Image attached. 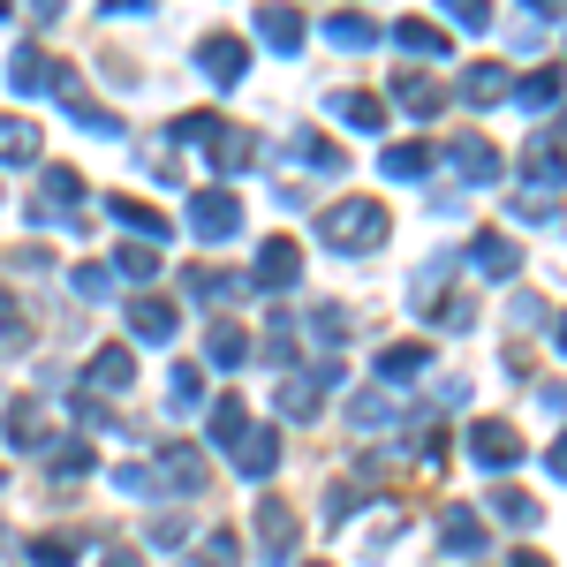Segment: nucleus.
Listing matches in <instances>:
<instances>
[{"label": "nucleus", "mask_w": 567, "mask_h": 567, "mask_svg": "<svg viewBox=\"0 0 567 567\" xmlns=\"http://www.w3.org/2000/svg\"><path fill=\"white\" fill-rule=\"evenodd\" d=\"M560 213V197H545V189H523V197H515V219H553Z\"/></svg>", "instance_id": "obj_53"}, {"label": "nucleus", "mask_w": 567, "mask_h": 567, "mask_svg": "<svg viewBox=\"0 0 567 567\" xmlns=\"http://www.w3.org/2000/svg\"><path fill=\"white\" fill-rule=\"evenodd\" d=\"M454 265H462V250H439V258L424 265L416 280H409V303H416V318H424V310H432L439 296H446V280H454Z\"/></svg>", "instance_id": "obj_24"}, {"label": "nucleus", "mask_w": 567, "mask_h": 567, "mask_svg": "<svg viewBox=\"0 0 567 567\" xmlns=\"http://www.w3.org/2000/svg\"><path fill=\"white\" fill-rule=\"evenodd\" d=\"M205 152H213V167H219V175H243V167H258V136H243V130H235V136L219 130L213 144H205Z\"/></svg>", "instance_id": "obj_33"}, {"label": "nucleus", "mask_w": 567, "mask_h": 567, "mask_svg": "<svg viewBox=\"0 0 567 567\" xmlns=\"http://www.w3.org/2000/svg\"><path fill=\"white\" fill-rule=\"evenodd\" d=\"M523 454L529 446H523L515 424H499V416H477V424H470V462H477V470H515Z\"/></svg>", "instance_id": "obj_7"}, {"label": "nucleus", "mask_w": 567, "mask_h": 567, "mask_svg": "<svg viewBox=\"0 0 567 567\" xmlns=\"http://www.w3.org/2000/svg\"><path fill=\"white\" fill-rule=\"evenodd\" d=\"M69 280H76V296H84V303H106V296H114V272H106V265H76Z\"/></svg>", "instance_id": "obj_49"}, {"label": "nucleus", "mask_w": 567, "mask_h": 567, "mask_svg": "<svg viewBox=\"0 0 567 567\" xmlns=\"http://www.w3.org/2000/svg\"><path fill=\"white\" fill-rule=\"evenodd\" d=\"M258 39L272 53H303V16L296 8H258Z\"/></svg>", "instance_id": "obj_26"}, {"label": "nucleus", "mask_w": 567, "mask_h": 567, "mask_svg": "<svg viewBox=\"0 0 567 567\" xmlns=\"http://www.w3.org/2000/svg\"><path fill=\"white\" fill-rule=\"evenodd\" d=\"M197 69H205L219 91H235L243 76H250V39H235V31H205V39H197Z\"/></svg>", "instance_id": "obj_4"}, {"label": "nucleus", "mask_w": 567, "mask_h": 567, "mask_svg": "<svg viewBox=\"0 0 567 567\" xmlns=\"http://www.w3.org/2000/svg\"><path fill=\"white\" fill-rule=\"evenodd\" d=\"M462 258L477 265L484 280H515V272H523V250H515V235H499V227L470 235V243H462Z\"/></svg>", "instance_id": "obj_10"}, {"label": "nucleus", "mask_w": 567, "mask_h": 567, "mask_svg": "<svg viewBox=\"0 0 567 567\" xmlns=\"http://www.w3.org/2000/svg\"><path fill=\"white\" fill-rule=\"evenodd\" d=\"M424 318H432V326H446V333H462V326L477 318V296H439V303L424 310Z\"/></svg>", "instance_id": "obj_43"}, {"label": "nucleus", "mask_w": 567, "mask_h": 567, "mask_svg": "<svg viewBox=\"0 0 567 567\" xmlns=\"http://www.w3.org/2000/svg\"><path fill=\"white\" fill-rule=\"evenodd\" d=\"M152 477L167 484V492H205V477H213V470H205V454H197V446H159Z\"/></svg>", "instance_id": "obj_16"}, {"label": "nucleus", "mask_w": 567, "mask_h": 567, "mask_svg": "<svg viewBox=\"0 0 567 567\" xmlns=\"http://www.w3.org/2000/svg\"><path fill=\"white\" fill-rule=\"evenodd\" d=\"M379 175L386 182H424L432 175V144H386V152H379Z\"/></svg>", "instance_id": "obj_27"}, {"label": "nucleus", "mask_w": 567, "mask_h": 567, "mask_svg": "<svg viewBox=\"0 0 567 567\" xmlns=\"http://www.w3.org/2000/svg\"><path fill=\"white\" fill-rule=\"evenodd\" d=\"M288 159H303V167H318V175H341V167H349L341 144H326V136H310V130L288 136Z\"/></svg>", "instance_id": "obj_34"}, {"label": "nucleus", "mask_w": 567, "mask_h": 567, "mask_svg": "<svg viewBox=\"0 0 567 567\" xmlns=\"http://www.w3.org/2000/svg\"><path fill=\"white\" fill-rule=\"evenodd\" d=\"M333 114H341L355 136H379V130H386V99H371V91H341V99H333Z\"/></svg>", "instance_id": "obj_25"}, {"label": "nucleus", "mask_w": 567, "mask_h": 567, "mask_svg": "<svg viewBox=\"0 0 567 567\" xmlns=\"http://www.w3.org/2000/svg\"><path fill=\"white\" fill-rule=\"evenodd\" d=\"M45 189H53V197H39V205H45V213H61V219H69V205L84 197V175H76V167H53V175H45Z\"/></svg>", "instance_id": "obj_41"}, {"label": "nucleus", "mask_w": 567, "mask_h": 567, "mask_svg": "<svg viewBox=\"0 0 567 567\" xmlns=\"http://www.w3.org/2000/svg\"><path fill=\"white\" fill-rule=\"evenodd\" d=\"M310 333H318L326 349H341V341H349V303H318L310 310Z\"/></svg>", "instance_id": "obj_42"}, {"label": "nucleus", "mask_w": 567, "mask_h": 567, "mask_svg": "<svg viewBox=\"0 0 567 567\" xmlns=\"http://www.w3.org/2000/svg\"><path fill=\"white\" fill-rule=\"evenodd\" d=\"M492 515L515 523V529H529V523H537V499H529V492H492Z\"/></svg>", "instance_id": "obj_47"}, {"label": "nucleus", "mask_w": 567, "mask_h": 567, "mask_svg": "<svg viewBox=\"0 0 567 567\" xmlns=\"http://www.w3.org/2000/svg\"><path fill=\"white\" fill-rule=\"evenodd\" d=\"M333 379H341V363H318V371H303V379H280V393H272V409H280V424H310Z\"/></svg>", "instance_id": "obj_6"}, {"label": "nucleus", "mask_w": 567, "mask_h": 567, "mask_svg": "<svg viewBox=\"0 0 567 567\" xmlns=\"http://www.w3.org/2000/svg\"><path fill=\"white\" fill-rule=\"evenodd\" d=\"M265 363H296V310H272V341H265Z\"/></svg>", "instance_id": "obj_45"}, {"label": "nucleus", "mask_w": 567, "mask_h": 567, "mask_svg": "<svg viewBox=\"0 0 567 567\" xmlns=\"http://www.w3.org/2000/svg\"><path fill=\"white\" fill-rule=\"evenodd\" d=\"M393 45H401L409 61H446V53H454V39H446L439 23H424V16H401V23H393Z\"/></svg>", "instance_id": "obj_18"}, {"label": "nucleus", "mask_w": 567, "mask_h": 567, "mask_svg": "<svg viewBox=\"0 0 567 567\" xmlns=\"http://www.w3.org/2000/svg\"><path fill=\"white\" fill-rule=\"evenodd\" d=\"M106 272H114V280H130V288H152V280H159V250H152V243H122Z\"/></svg>", "instance_id": "obj_29"}, {"label": "nucleus", "mask_w": 567, "mask_h": 567, "mask_svg": "<svg viewBox=\"0 0 567 567\" xmlns=\"http://www.w3.org/2000/svg\"><path fill=\"white\" fill-rule=\"evenodd\" d=\"M507 91L523 99L529 114H545V122H553V106H560V69H529L523 84H507Z\"/></svg>", "instance_id": "obj_31"}, {"label": "nucleus", "mask_w": 567, "mask_h": 567, "mask_svg": "<svg viewBox=\"0 0 567 567\" xmlns=\"http://www.w3.org/2000/svg\"><path fill=\"white\" fill-rule=\"evenodd\" d=\"M227 462H235V477H243V484H265L272 470H280V432H272V424H250V432L227 446Z\"/></svg>", "instance_id": "obj_8"}, {"label": "nucleus", "mask_w": 567, "mask_h": 567, "mask_svg": "<svg viewBox=\"0 0 567 567\" xmlns=\"http://www.w3.org/2000/svg\"><path fill=\"white\" fill-rule=\"evenodd\" d=\"M446 159H454V175L470 182V189H492V182H499V152H492V136H454Z\"/></svg>", "instance_id": "obj_14"}, {"label": "nucleus", "mask_w": 567, "mask_h": 567, "mask_svg": "<svg viewBox=\"0 0 567 567\" xmlns=\"http://www.w3.org/2000/svg\"><path fill=\"white\" fill-rule=\"evenodd\" d=\"M439 553H446V560H477V553H492V529H484L477 507H446V515H439Z\"/></svg>", "instance_id": "obj_9"}, {"label": "nucleus", "mask_w": 567, "mask_h": 567, "mask_svg": "<svg viewBox=\"0 0 567 567\" xmlns=\"http://www.w3.org/2000/svg\"><path fill=\"white\" fill-rule=\"evenodd\" d=\"M393 219L379 197H341V205H326L318 213V243L326 250H341V258H363V250H386Z\"/></svg>", "instance_id": "obj_1"}, {"label": "nucleus", "mask_w": 567, "mask_h": 567, "mask_svg": "<svg viewBox=\"0 0 567 567\" xmlns=\"http://www.w3.org/2000/svg\"><path fill=\"white\" fill-rule=\"evenodd\" d=\"M235 553H243V545H235V529H213V537H205V553H197V560H175V567H235Z\"/></svg>", "instance_id": "obj_46"}, {"label": "nucleus", "mask_w": 567, "mask_h": 567, "mask_svg": "<svg viewBox=\"0 0 567 567\" xmlns=\"http://www.w3.org/2000/svg\"><path fill=\"white\" fill-rule=\"evenodd\" d=\"M45 152L39 122H23V114H0V167H31Z\"/></svg>", "instance_id": "obj_21"}, {"label": "nucleus", "mask_w": 567, "mask_h": 567, "mask_svg": "<svg viewBox=\"0 0 567 567\" xmlns=\"http://www.w3.org/2000/svg\"><path fill=\"white\" fill-rule=\"evenodd\" d=\"M205 409V371L197 363H175V379H167V416H197Z\"/></svg>", "instance_id": "obj_32"}, {"label": "nucleus", "mask_w": 567, "mask_h": 567, "mask_svg": "<svg viewBox=\"0 0 567 567\" xmlns=\"http://www.w3.org/2000/svg\"><path fill=\"white\" fill-rule=\"evenodd\" d=\"M393 99H401L416 122H439V106H446V91H439L432 76H416V69H401V76H393Z\"/></svg>", "instance_id": "obj_22"}, {"label": "nucleus", "mask_w": 567, "mask_h": 567, "mask_svg": "<svg viewBox=\"0 0 567 567\" xmlns=\"http://www.w3.org/2000/svg\"><path fill=\"white\" fill-rule=\"evenodd\" d=\"M243 280H250V296H288V288L303 280V250H296L288 235H272V243H258V265H250Z\"/></svg>", "instance_id": "obj_2"}, {"label": "nucleus", "mask_w": 567, "mask_h": 567, "mask_svg": "<svg viewBox=\"0 0 567 567\" xmlns=\"http://www.w3.org/2000/svg\"><path fill=\"white\" fill-rule=\"evenodd\" d=\"M69 409H76V424H84V432H106V401H99V393H76Z\"/></svg>", "instance_id": "obj_54"}, {"label": "nucleus", "mask_w": 567, "mask_h": 567, "mask_svg": "<svg viewBox=\"0 0 567 567\" xmlns=\"http://www.w3.org/2000/svg\"><path fill=\"white\" fill-rule=\"evenodd\" d=\"M326 39L341 45V53H371V45L386 39V31H379L371 16H349V8H341V16H326Z\"/></svg>", "instance_id": "obj_28"}, {"label": "nucleus", "mask_w": 567, "mask_h": 567, "mask_svg": "<svg viewBox=\"0 0 567 567\" xmlns=\"http://www.w3.org/2000/svg\"><path fill=\"white\" fill-rule=\"evenodd\" d=\"M424 371H439L432 341H393V349H379V386H416Z\"/></svg>", "instance_id": "obj_12"}, {"label": "nucleus", "mask_w": 567, "mask_h": 567, "mask_svg": "<svg viewBox=\"0 0 567 567\" xmlns=\"http://www.w3.org/2000/svg\"><path fill=\"white\" fill-rule=\"evenodd\" d=\"M355 507H363V492H349V484H333V499H326V523H349Z\"/></svg>", "instance_id": "obj_55"}, {"label": "nucleus", "mask_w": 567, "mask_h": 567, "mask_svg": "<svg viewBox=\"0 0 567 567\" xmlns=\"http://www.w3.org/2000/svg\"><path fill=\"white\" fill-rule=\"evenodd\" d=\"M243 363H250V333L235 318H219L213 333H205V371H243Z\"/></svg>", "instance_id": "obj_20"}, {"label": "nucleus", "mask_w": 567, "mask_h": 567, "mask_svg": "<svg viewBox=\"0 0 567 567\" xmlns=\"http://www.w3.org/2000/svg\"><path fill=\"white\" fill-rule=\"evenodd\" d=\"M205 424H213V446H219V454H227V446H235V439L250 432V409H243V401H235V393H219L213 409H205Z\"/></svg>", "instance_id": "obj_30"}, {"label": "nucleus", "mask_w": 567, "mask_h": 567, "mask_svg": "<svg viewBox=\"0 0 567 567\" xmlns=\"http://www.w3.org/2000/svg\"><path fill=\"white\" fill-rule=\"evenodd\" d=\"M529 189L560 197V122H545V130L529 136Z\"/></svg>", "instance_id": "obj_19"}, {"label": "nucleus", "mask_w": 567, "mask_h": 567, "mask_svg": "<svg viewBox=\"0 0 567 567\" xmlns=\"http://www.w3.org/2000/svg\"><path fill=\"white\" fill-rule=\"evenodd\" d=\"M515 567H553V560H545V553H515Z\"/></svg>", "instance_id": "obj_57"}, {"label": "nucleus", "mask_w": 567, "mask_h": 567, "mask_svg": "<svg viewBox=\"0 0 567 567\" xmlns=\"http://www.w3.org/2000/svg\"><path fill=\"white\" fill-rule=\"evenodd\" d=\"M23 349H31V318L16 296H0V355H23Z\"/></svg>", "instance_id": "obj_40"}, {"label": "nucleus", "mask_w": 567, "mask_h": 567, "mask_svg": "<svg viewBox=\"0 0 567 567\" xmlns=\"http://www.w3.org/2000/svg\"><path fill=\"white\" fill-rule=\"evenodd\" d=\"M144 537H152L159 553H175V560H182V545H189V523H182V515H152V529H144Z\"/></svg>", "instance_id": "obj_48"}, {"label": "nucleus", "mask_w": 567, "mask_h": 567, "mask_svg": "<svg viewBox=\"0 0 567 567\" xmlns=\"http://www.w3.org/2000/svg\"><path fill=\"white\" fill-rule=\"evenodd\" d=\"M439 8H446V31H492V8H477V0H439Z\"/></svg>", "instance_id": "obj_44"}, {"label": "nucleus", "mask_w": 567, "mask_h": 567, "mask_svg": "<svg viewBox=\"0 0 567 567\" xmlns=\"http://www.w3.org/2000/svg\"><path fill=\"white\" fill-rule=\"evenodd\" d=\"M99 567H144V560H136V553H106Z\"/></svg>", "instance_id": "obj_56"}, {"label": "nucleus", "mask_w": 567, "mask_h": 567, "mask_svg": "<svg viewBox=\"0 0 567 567\" xmlns=\"http://www.w3.org/2000/svg\"><path fill=\"white\" fill-rule=\"evenodd\" d=\"M114 492H136V499H152V492H159L152 462H122V470H114Z\"/></svg>", "instance_id": "obj_51"}, {"label": "nucleus", "mask_w": 567, "mask_h": 567, "mask_svg": "<svg viewBox=\"0 0 567 567\" xmlns=\"http://www.w3.org/2000/svg\"><path fill=\"white\" fill-rule=\"evenodd\" d=\"M130 379H136V355L122 341H106V349L91 355V386L99 393H130Z\"/></svg>", "instance_id": "obj_23"}, {"label": "nucleus", "mask_w": 567, "mask_h": 567, "mask_svg": "<svg viewBox=\"0 0 567 567\" xmlns=\"http://www.w3.org/2000/svg\"><path fill=\"white\" fill-rule=\"evenodd\" d=\"M182 296H189V303H243L250 280H243V272H213V265H189V272H182Z\"/></svg>", "instance_id": "obj_15"}, {"label": "nucleus", "mask_w": 567, "mask_h": 567, "mask_svg": "<svg viewBox=\"0 0 567 567\" xmlns=\"http://www.w3.org/2000/svg\"><path fill=\"white\" fill-rule=\"evenodd\" d=\"M8 84L23 91V99H31V91H45V45H16V61H8Z\"/></svg>", "instance_id": "obj_39"}, {"label": "nucleus", "mask_w": 567, "mask_h": 567, "mask_svg": "<svg viewBox=\"0 0 567 567\" xmlns=\"http://www.w3.org/2000/svg\"><path fill=\"white\" fill-rule=\"evenodd\" d=\"M303 567H333V560H303Z\"/></svg>", "instance_id": "obj_58"}, {"label": "nucleus", "mask_w": 567, "mask_h": 567, "mask_svg": "<svg viewBox=\"0 0 567 567\" xmlns=\"http://www.w3.org/2000/svg\"><path fill=\"white\" fill-rule=\"evenodd\" d=\"M219 130H227L219 114H182V122H175V130H167V136H175V144H213Z\"/></svg>", "instance_id": "obj_50"}, {"label": "nucleus", "mask_w": 567, "mask_h": 567, "mask_svg": "<svg viewBox=\"0 0 567 567\" xmlns=\"http://www.w3.org/2000/svg\"><path fill=\"white\" fill-rule=\"evenodd\" d=\"M462 99H470V106H492V99H507V69H499V61H477V69H462Z\"/></svg>", "instance_id": "obj_36"}, {"label": "nucleus", "mask_w": 567, "mask_h": 567, "mask_svg": "<svg viewBox=\"0 0 567 567\" xmlns=\"http://www.w3.org/2000/svg\"><path fill=\"white\" fill-rule=\"evenodd\" d=\"M189 235L197 243H235L243 235V197L235 189H197L189 197Z\"/></svg>", "instance_id": "obj_3"}, {"label": "nucleus", "mask_w": 567, "mask_h": 567, "mask_svg": "<svg viewBox=\"0 0 567 567\" xmlns=\"http://www.w3.org/2000/svg\"><path fill=\"white\" fill-rule=\"evenodd\" d=\"M31 567H76V545L69 537H31Z\"/></svg>", "instance_id": "obj_52"}, {"label": "nucleus", "mask_w": 567, "mask_h": 567, "mask_svg": "<svg viewBox=\"0 0 567 567\" xmlns=\"http://www.w3.org/2000/svg\"><path fill=\"white\" fill-rule=\"evenodd\" d=\"M45 477H61V484L91 477V446H84V439H61V446H45Z\"/></svg>", "instance_id": "obj_37"}, {"label": "nucleus", "mask_w": 567, "mask_h": 567, "mask_svg": "<svg viewBox=\"0 0 567 567\" xmlns=\"http://www.w3.org/2000/svg\"><path fill=\"white\" fill-rule=\"evenodd\" d=\"M386 424H393V401L379 386L349 393V432H386Z\"/></svg>", "instance_id": "obj_35"}, {"label": "nucleus", "mask_w": 567, "mask_h": 567, "mask_svg": "<svg viewBox=\"0 0 567 567\" xmlns=\"http://www.w3.org/2000/svg\"><path fill=\"white\" fill-rule=\"evenodd\" d=\"M45 432H53V409H45L39 393H16V401L0 409V439H8L16 454H39Z\"/></svg>", "instance_id": "obj_5"}, {"label": "nucleus", "mask_w": 567, "mask_h": 567, "mask_svg": "<svg viewBox=\"0 0 567 567\" xmlns=\"http://www.w3.org/2000/svg\"><path fill=\"white\" fill-rule=\"evenodd\" d=\"M258 545H265V567H288V553H296V515L272 492L258 499Z\"/></svg>", "instance_id": "obj_13"}, {"label": "nucleus", "mask_w": 567, "mask_h": 567, "mask_svg": "<svg viewBox=\"0 0 567 567\" xmlns=\"http://www.w3.org/2000/svg\"><path fill=\"white\" fill-rule=\"evenodd\" d=\"M175 326H182L175 303H159V296H130V333H136V341L167 349V341H175Z\"/></svg>", "instance_id": "obj_17"}, {"label": "nucleus", "mask_w": 567, "mask_h": 567, "mask_svg": "<svg viewBox=\"0 0 567 567\" xmlns=\"http://www.w3.org/2000/svg\"><path fill=\"white\" fill-rule=\"evenodd\" d=\"M106 219H114V227H130L136 243H152V250L175 235V219L159 213V205H144V197H106Z\"/></svg>", "instance_id": "obj_11"}, {"label": "nucleus", "mask_w": 567, "mask_h": 567, "mask_svg": "<svg viewBox=\"0 0 567 567\" xmlns=\"http://www.w3.org/2000/svg\"><path fill=\"white\" fill-rule=\"evenodd\" d=\"M61 114H69V122H76L84 136H122V114H106V106H91L84 91H76V99H61Z\"/></svg>", "instance_id": "obj_38"}]
</instances>
